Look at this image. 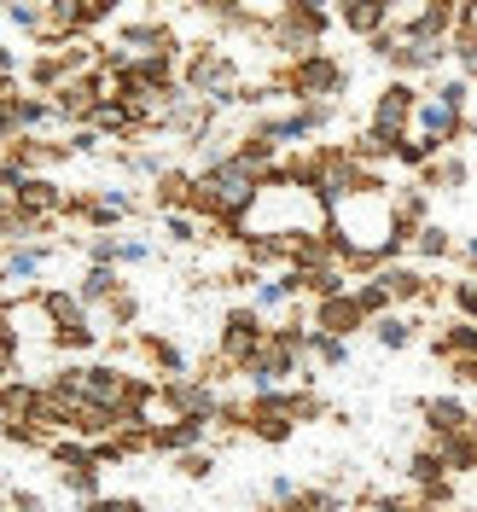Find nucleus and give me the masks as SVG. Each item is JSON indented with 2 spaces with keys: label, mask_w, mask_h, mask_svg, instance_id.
Returning <instances> with one entry per match:
<instances>
[{
  "label": "nucleus",
  "mask_w": 477,
  "mask_h": 512,
  "mask_svg": "<svg viewBox=\"0 0 477 512\" xmlns=\"http://www.w3.org/2000/svg\"><path fill=\"white\" fill-rule=\"evenodd\" d=\"M262 82L274 88V99H291V105H344L350 64L332 47H320V53H303V59H280Z\"/></svg>",
  "instance_id": "nucleus-1"
},
{
  "label": "nucleus",
  "mask_w": 477,
  "mask_h": 512,
  "mask_svg": "<svg viewBox=\"0 0 477 512\" xmlns=\"http://www.w3.org/2000/svg\"><path fill=\"white\" fill-rule=\"evenodd\" d=\"M239 88H245L239 59L227 53L216 35H198V41H187V53H181V94H187V99H210L216 111H227Z\"/></svg>",
  "instance_id": "nucleus-2"
},
{
  "label": "nucleus",
  "mask_w": 477,
  "mask_h": 512,
  "mask_svg": "<svg viewBox=\"0 0 477 512\" xmlns=\"http://www.w3.org/2000/svg\"><path fill=\"white\" fill-rule=\"evenodd\" d=\"M332 12L315 6V0H280L274 6V30H268V47L280 53V59H303V53H320L326 47V35H332Z\"/></svg>",
  "instance_id": "nucleus-3"
},
{
  "label": "nucleus",
  "mask_w": 477,
  "mask_h": 512,
  "mask_svg": "<svg viewBox=\"0 0 477 512\" xmlns=\"http://www.w3.org/2000/svg\"><path fill=\"white\" fill-rule=\"evenodd\" d=\"M111 47H123L128 59H181V53H187L181 30H175L169 18H158V12H146V18H123L117 35H111Z\"/></svg>",
  "instance_id": "nucleus-4"
},
{
  "label": "nucleus",
  "mask_w": 477,
  "mask_h": 512,
  "mask_svg": "<svg viewBox=\"0 0 477 512\" xmlns=\"http://www.w3.org/2000/svg\"><path fill=\"white\" fill-rule=\"evenodd\" d=\"M262 344H268V320L256 315L251 303H233L222 315V332H216V355H222L233 373H245L256 355H262Z\"/></svg>",
  "instance_id": "nucleus-5"
},
{
  "label": "nucleus",
  "mask_w": 477,
  "mask_h": 512,
  "mask_svg": "<svg viewBox=\"0 0 477 512\" xmlns=\"http://www.w3.org/2000/svg\"><path fill=\"white\" fill-rule=\"evenodd\" d=\"M419 99H425V88L419 82H402V76H390L379 94H373V128H384V134H414V117H419Z\"/></svg>",
  "instance_id": "nucleus-6"
},
{
  "label": "nucleus",
  "mask_w": 477,
  "mask_h": 512,
  "mask_svg": "<svg viewBox=\"0 0 477 512\" xmlns=\"http://www.w3.org/2000/svg\"><path fill=\"white\" fill-rule=\"evenodd\" d=\"M245 437L262 448H286L291 437H297V419H291L286 408V390H262V396H251V425H245Z\"/></svg>",
  "instance_id": "nucleus-7"
},
{
  "label": "nucleus",
  "mask_w": 477,
  "mask_h": 512,
  "mask_svg": "<svg viewBox=\"0 0 477 512\" xmlns=\"http://www.w3.org/2000/svg\"><path fill=\"white\" fill-rule=\"evenodd\" d=\"M128 344H134L140 367H146L158 384H163V379H187V373H192L187 350H181L175 338H163V332H146V326H140V332H128Z\"/></svg>",
  "instance_id": "nucleus-8"
},
{
  "label": "nucleus",
  "mask_w": 477,
  "mask_h": 512,
  "mask_svg": "<svg viewBox=\"0 0 477 512\" xmlns=\"http://www.w3.org/2000/svg\"><path fill=\"white\" fill-rule=\"evenodd\" d=\"M431 355H437V361H443L448 373H454V367H472L477 361V326L472 320H437V326H431Z\"/></svg>",
  "instance_id": "nucleus-9"
},
{
  "label": "nucleus",
  "mask_w": 477,
  "mask_h": 512,
  "mask_svg": "<svg viewBox=\"0 0 477 512\" xmlns=\"http://www.w3.org/2000/svg\"><path fill=\"white\" fill-rule=\"evenodd\" d=\"M384 64H390L402 82H414V76H437V70L448 64V41H408V35H402L396 53H390Z\"/></svg>",
  "instance_id": "nucleus-10"
},
{
  "label": "nucleus",
  "mask_w": 477,
  "mask_h": 512,
  "mask_svg": "<svg viewBox=\"0 0 477 512\" xmlns=\"http://www.w3.org/2000/svg\"><path fill=\"white\" fill-rule=\"evenodd\" d=\"M64 245H53V239H41V245H18V251H6V262H0V286H12V291H35V280H41V268L59 256Z\"/></svg>",
  "instance_id": "nucleus-11"
},
{
  "label": "nucleus",
  "mask_w": 477,
  "mask_h": 512,
  "mask_svg": "<svg viewBox=\"0 0 477 512\" xmlns=\"http://www.w3.org/2000/svg\"><path fill=\"white\" fill-rule=\"evenodd\" d=\"M309 326H315V332H332V338H355V332H367V315H361L355 291H344V297L309 303Z\"/></svg>",
  "instance_id": "nucleus-12"
},
{
  "label": "nucleus",
  "mask_w": 477,
  "mask_h": 512,
  "mask_svg": "<svg viewBox=\"0 0 477 512\" xmlns=\"http://www.w3.org/2000/svg\"><path fill=\"white\" fill-rule=\"evenodd\" d=\"M414 408H419V419H425V431H431V443L472 431V408H466L460 396H419Z\"/></svg>",
  "instance_id": "nucleus-13"
},
{
  "label": "nucleus",
  "mask_w": 477,
  "mask_h": 512,
  "mask_svg": "<svg viewBox=\"0 0 477 512\" xmlns=\"http://www.w3.org/2000/svg\"><path fill=\"white\" fill-rule=\"evenodd\" d=\"M210 437H216V425H204V419H163V425H152V454H192V448H210Z\"/></svg>",
  "instance_id": "nucleus-14"
},
{
  "label": "nucleus",
  "mask_w": 477,
  "mask_h": 512,
  "mask_svg": "<svg viewBox=\"0 0 477 512\" xmlns=\"http://www.w3.org/2000/svg\"><path fill=\"white\" fill-rule=\"evenodd\" d=\"M355 41H373V35L390 30V18H396V6L390 0H338V12H332Z\"/></svg>",
  "instance_id": "nucleus-15"
},
{
  "label": "nucleus",
  "mask_w": 477,
  "mask_h": 512,
  "mask_svg": "<svg viewBox=\"0 0 477 512\" xmlns=\"http://www.w3.org/2000/svg\"><path fill=\"white\" fill-rule=\"evenodd\" d=\"M123 390H128L123 367H111V361H82V402L117 414V408H123Z\"/></svg>",
  "instance_id": "nucleus-16"
},
{
  "label": "nucleus",
  "mask_w": 477,
  "mask_h": 512,
  "mask_svg": "<svg viewBox=\"0 0 477 512\" xmlns=\"http://www.w3.org/2000/svg\"><path fill=\"white\" fill-rule=\"evenodd\" d=\"M0 425H41V379H6L0 384Z\"/></svg>",
  "instance_id": "nucleus-17"
},
{
  "label": "nucleus",
  "mask_w": 477,
  "mask_h": 512,
  "mask_svg": "<svg viewBox=\"0 0 477 512\" xmlns=\"http://www.w3.org/2000/svg\"><path fill=\"white\" fill-rule=\"evenodd\" d=\"M373 280L390 291V303H396V309H414V315H419V303H425V286H431V274L414 268V262H390V268H379Z\"/></svg>",
  "instance_id": "nucleus-18"
},
{
  "label": "nucleus",
  "mask_w": 477,
  "mask_h": 512,
  "mask_svg": "<svg viewBox=\"0 0 477 512\" xmlns=\"http://www.w3.org/2000/svg\"><path fill=\"white\" fill-rule=\"evenodd\" d=\"M192 187H198V169L169 163L158 181H152V210H158V216H181V210H192Z\"/></svg>",
  "instance_id": "nucleus-19"
},
{
  "label": "nucleus",
  "mask_w": 477,
  "mask_h": 512,
  "mask_svg": "<svg viewBox=\"0 0 477 512\" xmlns=\"http://www.w3.org/2000/svg\"><path fill=\"white\" fill-rule=\"evenodd\" d=\"M414 181L425 192H460V187H472V158H466V152H443V158L425 163Z\"/></svg>",
  "instance_id": "nucleus-20"
},
{
  "label": "nucleus",
  "mask_w": 477,
  "mask_h": 512,
  "mask_svg": "<svg viewBox=\"0 0 477 512\" xmlns=\"http://www.w3.org/2000/svg\"><path fill=\"white\" fill-rule=\"evenodd\" d=\"M431 320L425 315H414V309H396V315H384V320H373L367 332L379 338L384 350H408V344H419V332H425Z\"/></svg>",
  "instance_id": "nucleus-21"
},
{
  "label": "nucleus",
  "mask_w": 477,
  "mask_h": 512,
  "mask_svg": "<svg viewBox=\"0 0 477 512\" xmlns=\"http://www.w3.org/2000/svg\"><path fill=\"white\" fill-rule=\"evenodd\" d=\"M123 268H82V280H76V297L88 303V309H105L117 291H123Z\"/></svg>",
  "instance_id": "nucleus-22"
},
{
  "label": "nucleus",
  "mask_w": 477,
  "mask_h": 512,
  "mask_svg": "<svg viewBox=\"0 0 477 512\" xmlns=\"http://www.w3.org/2000/svg\"><path fill=\"white\" fill-rule=\"evenodd\" d=\"M437 454H443L448 478H477V431H460V437H443V443H437Z\"/></svg>",
  "instance_id": "nucleus-23"
},
{
  "label": "nucleus",
  "mask_w": 477,
  "mask_h": 512,
  "mask_svg": "<svg viewBox=\"0 0 477 512\" xmlns=\"http://www.w3.org/2000/svg\"><path fill=\"white\" fill-rule=\"evenodd\" d=\"M414 256L419 262H454V256H460V239H454L443 222H425L414 233Z\"/></svg>",
  "instance_id": "nucleus-24"
},
{
  "label": "nucleus",
  "mask_w": 477,
  "mask_h": 512,
  "mask_svg": "<svg viewBox=\"0 0 477 512\" xmlns=\"http://www.w3.org/2000/svg\"><path fill=\"white\" fill-rule=\"evenodd\" d=\"M280 512H344V501L326 489V483H297L286 501H274Z\"/></svg>",
  "instance_id": "nucleus-25"
},
{
  "label": "nucleus",
  "mask_w": 477,
  "mask_h": 512,
  "mask_svg": "<svg viewBox=\"0 0 477 512\" xmlns=\"http://www.w3.org/2000/svg\"><path fill=\"white\" fill-rule=\"evenodd\" d=\"M408 483H414V495L419 489H437V483H448V466H443V454H437V443H425L408 454Z\"/></svg>",
  "instance_id": "nucleus-26"
},
{
  "label": "nucleus",
  "mask_w": 477,
  "mask_h": 512,
  "mask_svg": "<svg viewBox=\"0 0 477 512\" xmlns=\"http://www.w3.org/2000/svg\"><path fill=\"white\" fill-rule=\"evenodd\" d=\"M309 361H315V367H326V373L350 367V338H332V332H309Z\"/></svg>",
  "instance_id": "nucleus-27"
},
{
  "label": "nucleus",
  "mask_w": 477,
  "mask_h": 512,
  "mask_svg": "<svg viewBox=\"0 0 477 512\" xmlns=\"http://www.w3.org/2000/svg\"><path fill=\"white\" fill-rule=\"evenodd\" d=\"M431 158H443V146H437V140H425V134H408V140H396V169H408V175H419V169H425V163Z\"/></svg>",
  "instance_id": "nucleus-28"
},
{
  "label": "nucleus",
  "mask_w": 477,
  "mask_h": 512,
  "mask_svg": "<svg viewBox=\"0 0 477 512\" xmlns=\"http://www.w3.org/2000/svg\"><path fill=\"white\" fill-rule=\"evenodd\" d=\"M286 408L297 425H315V419H332V402L320 396V390H303V384H291L286 390Z\"/></svg>",
  "instance_id": "nucleus-29"
},
{
  "label": "nucleus",
  "mask_w": 477,
  "mask_h": 512,
  "mask_svg": "<svg viewBox=\"0 0 477 512\" xmlns=\"http://www.w3.org/2000/svg\"><path fill=\"white\" fill-rule=\"evenodd\" d=\"M47 460H53V472H76V466H99V460H94V443H82V437H59V443L47 448Z\"/></svg>",
  "instance_id": "nucleus-30"
},
{
  "label": "nucleus",
  "mask_w": 477,
  "mask_h": 512,
  "mask_svg": "<svg viewBox=\"0 0 477 512\" xmlns=\"http://www.w3.org/2000/svg\"><path fill=\"white\" fill-rule=\"evenodd\" d=\"M59 483L88 507V501H99L105 495V466H76V472H59Z\"/></svg>",
  "instance_id": "nucleus-31"
},
{
  "label": "nucleus",
  "mask_w": 477,
  "mask_h": 512,
  "mask_svg": "<svg viewBox=\"0 0 477 512\" xmlns=\"http://www.w3.org/2000/svg\"><path fill=\"white\" fill-rule=\"evenodd\" d=\"M163 222V239H169V245H210V227L198 222V216H187V210H181V216H158Z\"/></svg>",
  "instance_id": "nucleus-32"
},
{
  "label": "nucleus",
  "mask_w": 477,
  "mask_h": 512,
  "mask_svg": "<svg viewBox=\"0 0 477 512\" xmlns=\"http://www.w3.org/2000/svg\"><path fill=\"white\" fill-rule=\"evenodd\" d=\"M355 303H361V315H367V326L373 320H384V315H396V303H390V291L379 286V280H355Z\"/></svg>",
  "instance_id": "nucleus-33"
},
{
  "label": "nucleus",
  "mask_w": 477,
  "mask_h": 512,
  "mask_svg": "<svg viewBox=\"0 0 477 512\" xmlns=\"http://www.w3.org/2000/svg\"><path fill=\"white\" fill-rule=\"evenodd\" d=\"M99 315L111 320L117 332H140V297H134V286H123L111 303H105V309H99Z\"/></svg>",
  "instance_id": "nucleus-34"
},
{
  "label": "nucleus",
  "mask_w": 477,
  "mask_h": 512,
  "mask_svg": "<svg viewBox=\"0 0 477 512\" xmlns=\"http://www.w3.org/2000/svg\"><path fill=\"white\" fill-rule=\"evenodd\" d=\"M448 315H454V320H472V326H477V274L448 280Z\"/></svg>",
  "instance_id": "nucleus-35"
},
{
  "label": "nucleus",
  "mask_w": 477,
  "mask_h": 512,
  "mask_svg": "<svg viewBox=\"0 0 477 512\" xmlns=\"http://www.w3.org/2000/svg\"><path fill=\"white\" fill-rule=\"evenodd\" d=\"M175 478L210 483V478H216V448H192V454H175Z\"/></svg>",
  "instance_id": "nucleus-36"
},
{
  "label": "nucleus",
  "mask_w": 477,
  "mask_h": 512,
  "mask_svg": "<svg viewBox=\"0 0 477 512\" xmlns=\"http://www.w3.org/2000/svg\"><path fill=\"white\" fill-rule=\"evenodd\" d=\"M0 18L35 41V35H41V24H47V6H35V0H30V6H24V0H6V6H0Z\"/></svg>",
  "instance_id": "nucleus-37"
},
{
  "label": "nucleus",
  "mask_w": 477,
  "mask_h": 512,
  "mask_svg": "<svg viewBox=\"0 0 477 512\" xmlns=\"http://www.w3.org/2000/svg\"><path fill=\"white\" fill-rule=\"evenodd\" d=\"M425 94L443 99V105H454V111H466V105H472V82H466V76H437Z\"/></svg>",
  "instance_id": "nucleus-38"
},
{
  "label": "nucleus",
  "mask_w": 477,
  "mask_h": 512,
  "mask_svg": "<svg viewBox=\"0 0 477 512\" xmlns=\"http://www.w3.org/2000/svg\"><path fill=\"white\" fill-rule=\"evenodd\" d=\"M64 140H70V158H105V152H111V146L99 140L94 128H70Z\"/></svg>",
  "instance_id": "nucleus-39"
},
{
  "label": "nucleus",
  "mask_w": 477,
  "mask_h": 512,
  "mask_svg": "<svg viewBox=\"0 0 477 512\" xmlns=\"http://www.w3.org/2000/svg\"><path fill=\"white\" fill-rule=\"evenodd\" d=\"M82 512H152L140 495H99V501H88Z\"/></svg>",
  "instance_id": "nucleus-40"
},
{
  "label": "nucleus",
  "mask_w": 477,
  "mask_h": 512,
  "mask_svg": "<svg viewBox=\"0 0 477 512\" xmlns=\"http://www.w3.org/2000/svg\"><path fill=\"white\" fill-rule=\"evenodd\" d=\"M6 512H47V501L35 489H6Z\"/></svg>",
  "instance_id": "nucleus-41"
},
{
  "label": "nucleus",
  "mask_w": 477,
  "mask_h": 512,
  "mask_svg": "<svg viewBox=\"0 0 477 512\" xmlns=\"http://www.w3.org/2000/svg\"><path fill=\"white\" fill-rule=\"evenodd\" d=\"M140 262H152V245L146 239H123V268H140Z\"/></svg>",
  "instance_id": "nucleus-42"
},
{
  "label": "nucleus",
  "mask_w": 477,
  "mask_h": 512,
  "mask_svg": "<svg viewBox=\"0 0 477 512\" xmlns=\"http://www.w3.org/2000/svg\"><path fill=\"white\" fill-rule=\"evenodd\" d=\"M466 274H477V239H460V256H454Z\"/></svg>",
  "instance_id": "nucleus-43"
},
{
  "label": "nucleus",
  "mask_w": 477,
  "mask_h": 512,
  "mask_svg": "<svg viewBox=\"0 0 477 512\" xmlns=\"http://www.w3.org/2000/svg\"><path fill=\"white\" fill-rule=\"evenodd\" d=\"M6 379H18V367H6V361H0V384H6Z\"/></svg>",
  "instance_id": "nucleus-44"
},
{
  "label": "nucleus",
  "mask_w": 477,
  "mask_h": 512,
  "mask_svg": "<svg viewBox=\"0 0 477 512\" xmlns=\"http://www.w3.org/2000/svg\"><path fill=\"white\" fill-rule=\"evenodd\" d=\"M472 431H477V408H472Z\"/></svg>",
  "instance_id": "nucleus-45"
},
{
  "label": "nucleus",
  "mask_w": 477,
  "mask_h": 512,
  "mask_svg": "<svg viewBox=\"0 0 477 512\" xmlns=\"http://www.w3.org/2000/svg\"><path fill=\"white\" fill-rule=\"evenodd\" d=\"M0 495H6V483H0Z\"/></svg>",
  "instance_id": "nucleus-46"
}]
</instances>
